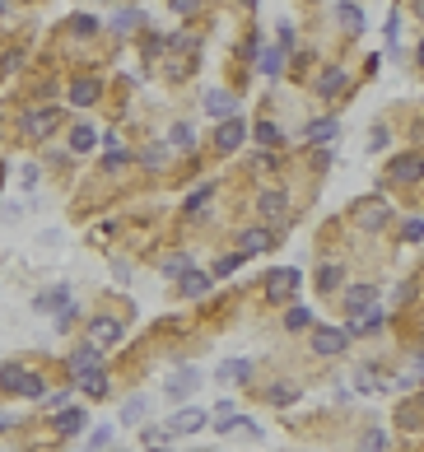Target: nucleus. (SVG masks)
<instances>
[{
	"mask_svg": "<svg viewBox=\"0 0 424 452\" xmlns=\"http://www.w3.org/2000/svg\"><path fill=\"white\" fill-rule=\"evenodd\" d=\"M0 382H5V392H24V396H47L42 378H38V373H28V369H19V364H5Z\"/></svg>",
	"mask_w": 424,
	"mask_h": 452,
	"instance_id": "obj_1",
	"label": "nucleus"
},
{
	"mask_svg": "<svg viewBox=\"0 0 424 452\" xmlns=\"http://www.w3.org/2000/svg\"><path fill=\"white\" fill-rule=\"evenodd\" d=\"M299 280H303V275L294 271V266H275V271L266 275V298H270V303H284V298L299 289Z\"/></svg>",
	"mask_w": 424,
	"mask_h": 452,
	"instance_id": "obj_2",
	"label": "nucleus"
},
{
	"mask_svg": "<svg viewBox=\"0 0 424 452\" xmlns=\"http://www.w3.org/2000/svg\"><path fill=\"white\" fill-rule=\"evenodd\" d=\"M247 140V122H243V117H224L220 126H215V150H220V154H234L238 145Z\"/></svg>",
	"mask_w": 424,
	"mask_h": 452,
	"instance_id": "obj_3",
	"label": "nucleus"
},
{
	"mask_svg": "<svg viewBox=\"0 0 424 452\" xmlns=\"http://www.w3.org/2000/svg\"><path fill=\"white\" fill-rule=\"evenodd\" d=\"M424 177V154H396L387 163V182H420Z\"/></svg>",
	"mask_w": 424,
	"mask_h": 452,
	"instance_id": "obj_4",
	"label": "nucleus"
},
{
	"mask_svg": "<svg viewBox=\"0 0 424 452\" xmlns=\"http://www.w3.org/2000/svg\"><path fill=\"white\" fill-rule=\"evenodd\" d=\"M56 122H61V112L42 108V112H33V117H24V136H28V140H47L51 131H56Z\"/></svg>",
	"mask_w": 424,
	"mask_h": 452,
	"instance_id": "obj_5",
	"label": "nucleus"
},
{
	"mask_svg": "<svg viewBox=\"0 0 424 452\" xmlns=\"http://www.w3.org/2000/svg\"><path fill=\"white\" fill-rule=\"evenodd\" d=\"M98 364H103V350H94V345H79L75 355H70V378H75V382H84L89 373H98Z\"/></svg>",
	"mask_w": 424,
	"mask_h": 452,
	"instance_id": "obj_6",
	"label": "nucleus"
},
{
	"mask_svg": "<svg viewBox=\"0 0 424 452\" xmlns=\"http://www.w3.org/2000/svg\"><path fill=\"white\" fill-rule=\"evenodd\" d=\"M122 341V322H112V317H94L89 322V345L94 350H108V345Z\"/></svg>",
	"mask_w": 424,
	"mask_h": 452,
	"instance_id": "obj_7",
	"label": "nucleus"
},
{
	"mask_svg": "<svg viewBox=\"0 0 424 452\" xmlns=\"http://www.w3.org/2000/svg\"><path fill=\"white\" fill-rule=\"evenodd\" d=\"M33 308H38V312H51V317H61V312L70 308V289H65V284H51V289H42V294L33 298Z\"/></svg>",
	"mask_w": 424,
	"mask_h": 452,
	"instance_id": "obj_8",
	"label": "nucleus"
},
{
	"mask_svg": "<svg viewBox=\"0 0 424 452\" xmlns=\"http://www.w3.org/2000/svg\"><path fill=\"white\" fill-rule=\"evenodd\" d=\"M256 210H261V219H270V224H280L284 215H289V196H284V191H261V196H256Z\"/></svg>",
	"mask_w": 424,
	"mask_h": 452,
	"instance_id": "obj_9",
	"label": "nucleus"
},
{
	"mask_svg": "<svg viewBox=\"0 0 424 452\" xmlns=\"http://www.w3.org/2000/svg\"><path fill=\"white\" fill-rule=\"evenodd\" d=\"M354 219H359L364 229H387L392 210H387V201H359L354 205Z\"/></svg>",
	"mask_w": 424,
	"mask_h": 452,
	"instance_id": "obj_10",
	"label": "nucleus"
},
{
	"mask_svg": "<svg viewBox=\"0 0 424 452\" xmlns=\"http://www.w3.org/2000/svg\"><path fill=\"white\" fill-rule=\"evenodd\" d=\"M345 331L341 327H317V341H313V350L317 355H341V350H345Z\"/></svg>",
	"mask_w": 424,
	"mask_h": 452,
	"instance_id": "obj_11",
	"label": "nucleus"
},
{
	"mask_svg": "<svg viewBox=\"0 0 424 452\" xmlns=\"http://www.w3.org/2000/svg\"><path fill=\"white\" fill-rule=\"evenodd\" d=\"M205 112H210V117H234L238 112V98L234 94H224V89H210V94H205Z\"/></svg>",
	"mask_w": 424,
	"mask_h": 452,
	"instance_id": "obj_12",
	"label": "nucleus"
},
{
	"mask_svg": "<svg viewBox=\"0 0 424 452\" xmlns=\"http://www.w3.org/2000/svg\"><path fill=\"white\" fill-rule=\"evenodd\" d=\"M345 70H341V65H331V70H322V75H317V94L322 98H336V94H345Z\"/></svg>",
	"mask_w": 424,
	"mask_h": 452,
	"instance_id": "obj_13",
	"label": "nucleus"
},
{
	"mask_svg": "<svg viewBox=\"0 0 424 452\" xmlns=\"http://www.w3.org/2000/svg\"><path fill=\"white\" fill-rule=\"evenodd\" d=\"M98 94H103V79H75V84H70V103H75V108H89Z\"/></svg>",
	"mask_w": 424,
	"mask_h": 452,
	"instance_id": "obj_14",
	"label": "nucleus"
},
{
	"mask_svg": "<svg viewBox=\"0 0 424 452\" xmlns=\"http://www.w3.org/2000/svg\"><path fill=\"white\" fill-rule=\"evenodd\" d=\"M373 284H359V289H350V294H345V308L350 312H354V317H364V312H373L377 308V303H373Z\"/></svg>",
	"mask_w": 424,
	"mask_h": 452,
	"instance_id": "obj_15",
	"label": "nucleus"
},
{
	"mask_svg": "<svg viewBox=\"0 0 424 452\" xmlns=\"http://www.w3.org/2000/svg\"><path fill=\"white\" fill-rule=\"evenodd\" d=\"M196 429H205V410L187 405V410H177L173 415V434H196Z\"/></svg>",
	"mask_w": 424,
	"mask_h": 452,
	"instance_id": "obj_16",
	"label": "nucleus"
},
{
	"mask_svg": "<svg viewBox=\"0 0 424 452\" xmlns=\"http://www.w3.org/2000/svg\"><path fill=\"white\" fill-rule=\"evenodd\" d=\"M94 145H98V131H94V126H84V122H79L75 131H70V154H89Z\"/></svg>",
	"mask_w": 424,
	"mask_h": 452,
	"instance_id": "obj_17",
	"label": "nucleus"
},
{
	"mask_svg": "<svg viewBox=\"0 0 424 452\" xmlns=\"http://www.w3.org/2000/svg\"><path fill=\"white\" fill-rule=\"evenodd\" d=\"M210 201H215V182H201V187H196L187 201H182V215H196V210H205Z\"/></svg>",
	"mask_w": 424,
	"mask_h": 452,
	"instance_id": "obj_18",
	"label": "nucleus"
},
{
	"mask_svg": "<svg viewBox=\"0 0 424 452\" xmlns=\"http://www.w3.org/2000/svg\"><path fill=\"white\" fill-rule=\"evenodd\" d=\"M196 387H201V378L191 373V369H187V373H177V378H168V396H173V401H182V396H191Z\"/></svg>",
	"mask_w": 424,
	"mask_h": 452,
	"instance_id": "obj_19",
	"label": "nucleus"
},
{
	"mask_svg": "<svg viewBox=\"0 0 424 452\" xmlns=\"http://www.w3.org/2000/svg\"><path fill=\"white\" fill-rule=\"evenodd\" d=\"M210 284H215V280H210L205 271H187V275H182V298H201Z\"/></svg>",
	"mask_w": 424,
	"mask_h": 452,
	"instance_id": "obj_20",
	"label": "nucleus"
},
{
	"mask_svg": "<svg viewBox=\"0 0 424 452\" xmlns=\"http://www.w3.org/2000/svg\"><path fill=\"white\" fill-rule=\"evenodd\" d=\"M247 373H252V359H229V364H220L215 378H224V382H247Z\"/></svg>",
	"mask_w": 424,
	"mask_h": 452,
	"instance_id": "obj_21",
	"label": "nucleus"
},
{
	"mask_svg": "<svg viewBox=\"0 0 424 452\" xmlns=\"http://www.w3.org/2000/svg\"><path fill=\"white\" fill-rule=\"evenodd\" d=\"M56 429H61L65 438H75L79 429H84V410H75V405H65L61 415H56Z\"/></svg>",
	"mask_w": 424,
	"mask_h": 452,
	"instance_id": "obj_22",
	"label": "nucleus"
},
{
	"mask_svg": "<svg viewBox=\"0 0 424 452\" xmlns=\"http://www.w3.org/2000/svg\"><path fill=\"white\" fill-rule=\"evenodd\" d=\"M336 15H341V24H345L350 33H364V10L354 5V0H341V5H336Z\"/></svg>",
	"mask_w": 424,
	"mask_h": 452,
	"instance_id": "obj_23",
	"label": "nucleus"
},
{
	"mask_svg": "<svg viewBox=\"0 0 424 452\" xmlns=\"http://www.w3.org/2000/svg\"><path fill=\"white\" fill-rule=\"evenodd\" d=\"M243 261H247L243 252H229V257H220V261L210 266V280H224V275H234V271H238Z\"/></svg>",
	"mask_w": 424,
	"mask_h": 452,
	"instance_id": "obj_24",
	"label": "nucleus"
},
{
	"mask_svg": "<svg viewBox=\"0 0 424 452\" xmlns=\"http://www.w3.org/2000/svg\"><path fill=\"white\" fill-rule=\"evenodd\" d=\"M266 248H270V234H261V229H247V234H243V257L266 252Z\"/></svg>",
	"mask_w": 424,
	"mask_h": 452,
	"instance_id": "obj_25",
	"label": "nucleus"
},
{
	"mask_svg": "<svg viewBox=\"0 0 424 452\" xmlns=\"http://www.w3.org/2000/svg\"><path fill=\"white\" fill-rule=\"evenodd\" d=\"M168 140H173V145H177V150H191V145H196V131H191V126H187V122H177V126H173V131H168Z\"/></svg>",
	"mask_w": 424,
	"mask_h": 452,
	"instance_id": "obj_26",
	"label": "nucleus"
},
{
	"mask_svg": "<svg viewBox=\"0 0 424 452\" xmlns=\"http://www.w3.org/2000/svg\"><path fill=\"white\" fill-rule=\"evenodd\" d=\"M341 275H345L341 266H322V271H317V289H322V294H327V289H336V284H341Z\"/></svg>",
	"mask_w": 424,
	"mask_h": 452,
	"instance_id": "obj_27",
	"label": "nucleus"
},
{
	"mask_svg": "<svg viewBox=\"0 0 424 452\" xmlns=\"http://www.w3.org/2000/svg\"><path fill=\"white\" fill-rule=\"evenodd\" d=\"M256 140L266 145V150H275V145H280V126L275 122H256Z\"/></svg>",
	"mask_w": 424,
	"mask_h": 452,
	"instance_id": "obj_28",
	"label": "nucleus"
},
{
	"mask_svg": "<svg viewBox=\"0 0 424 452\" xmlns=\"http://www.w3.org/2000/svg\"><path fill=\"white\" fill-rule=\"evenodd\" d=\"M187 271H191V257H187V252H177V257H168V261H163V275H173V280H177V275H187Z\"/></svg>",
	"mask_w": 424,
	"mask_h": 452,
	"instance_id": "obj_29",
	"label": "nucleus"
},
{
	"mask_svg": "<svg viewBox=\"0 0 424 452\" xmlns=\"http://www.w3.org/2000/svg\"><path fill=\"white\" fill-rule=\"evenodd\" d=\"M122 420L126 424H140L145 420V396H131V401L122 405Z\"/></svg>",
	"mask_w": 424,
	"mask_h": 452,
	"instance_id": "obj_30",
	"label": "nucleus"
},
{
	"mask_svg": "<svg viewBox=\"0 0 424 452\" xmlns=\"http://www.w3.org/2000/svg\"><path fill=\"white\" fill-rule=\"evenodd\" d=\"M70 33H75V38H94V33H98V19L75 15V19H70Z\"/></svg>",
	"mask_w": 424,
	"mask_h": 452,
	"instance_id": "obj_31",
	"label": "nucleus"
},
{
	"mask_svg": "<svg viewBox=\"0 0 424 452\" xmlns=\"http://www.w3.org/2000/svg\"><path fill=\"white\" fill-rule=\"evenodd\" d=\"M308 140H336V122H331V117L327 122H313L308 126Z\"/></svg>",
	"mask_w": 424,
	"mask_h": 452,
	"instance_id": "obj_32",
	"label": "nucleus"
},
{
	"mask_svg": "<svg viewBox=\"0 0 424 452\" xmlns=\"http://www.w3.org/2000/svg\"><path fill=\"white\" fill-rule=\"evenodd\" d=\"M280 56H284L280 47H275V51H261V75H270V79L280 75Z\"/></svg>",
	"mask_w": 424,
	"mask_h": 452,
	"instance_id": "obj_33",
	"label": "nucleus"
},
{
	"mask_svg": "<svg viewBox=\"0 0 424 452\" xmlns=\"http://www.w3.org/2000/svg\"><path fill=\"white\" fill-rule=\"evenodd\" d=\"M79 387L89 392V396H103V392H108V378H103V369H98V373H89L84 382H79Z\"/></svg>",
	"mask_w": 424,
	"mask_h": 452,
	"instance_id": "obj_34",
	"label": "nucleus"
},
{
	"mask_svg": "<svg viewBox=\"0 0 424 452\" xmlns=\"http://www.w3.org/2000/svg\"><path fill=\"white\" fill-rule=\"evenodd\" d=\"M401 238H406V243H424V219H406V224H401Z\"/></svg>",
	"mask_w": 424,
	"mask_h": 452,
	"instance_id": "obj_35",
	"label": "nucleus"
},
{
	"mask_svg": "<svg viewBox=\"0 0 424 452\" xmlns=\"http://www.w3.org/2000/svg\"><path fill=\"white\" fill-rule=\"evenodd\" d=\"M145 163H149V168H163V159H168V150H163V145H149V150H145Z\"/></svg>",
	"mask_w": 424,
	"mask_h": 452,
	"instance_id": "obj_36",
	"label": "nucleus"
},
{
	"mask_svg": "<svg viewBox=\"0 0 424 452\" xmlns=\"http://www.w3.org/2000/svg\"><path fill=\"white\" fill-rule=\"evenodd\" d=\"M308 322H313V312L308 308H289V331H303Z\"/></svg>",
	"mask_w": 424,
	"mask_h": 452,
	"instance_id": "obj_37",
	"label": "nucleus"
},
{
	"mask_svg": "<svg viewBox=\"0 0 424 452\" xmlns=\"http://www.w3.org/2000/svg\"><path fill=\"white\" fill-rule=\"evenodd\" d=\"M126 163H131V154H126V150H112L108 159H103V168L108 172H117V168H126Z\"/></svg>",
	"mask_w": 424,
	"mask_h": 452,
	"instance_id": "obj_38",
	"label": "nucleus"
},
{
	"mask_svg": "<svg viewBox=\"0 0 424 452\" xmlns=\"http://www.w3.org/2000/svg\"><path fill=\"white\" fill-rule=\"evenodd\" d=\"M275 33H280V51L294 47V24H289V19H280V29H275Z\"/></svg>",
	"mask_w": 424,
	"mask_h": 452,
	"instance_id": "obj_39",
	"label": "nucleus"
},
{
	"mask_svg": "<svg viewBox=\"0 0 424 452\" xmlns=\"http://www.w3.org/2000/svg\"><path fill=\"white\" fill-rule=\"evenodd\" d=\"M112 24H117V29H136V24H140V10H122Z\"/></svg>",
	"mask_w": 424,
	"mask_h": 452,
	"instance_id": "obj_40",
	"label": "nucleus"
},
{
	"mask_svg": "<svg viewBox=\"0 0 424 452\" xmlns=\"http://www.w3.org/2000/svg\"><path fill=\"white\" fill-rule=\"evenodd\" d=\"M89 443H94V448H108V443H112V429H108V424H103V429H94V434H89Z\"/></svg>",
	"mask_w": 424,
	"mask_h": 452,
	"instance_id": "obj_41",
	"label": "nucleus"
},
{
	"mask_svg": "<svg viewBox=\"0 0 424 452\" xmlns=\"http://www.w3.org/2000/svg\"><path fill=\"white\" fill-rule=\"evenodd\" d=\"M19 182L33 187V182H38V163H24V168H19Z\"/></svg>",
	"mask_w": 424,
	"mask_h": 452,
	"instance_id": "obj_42",
	"label": "nucleus"
},
{
	"mask_svg": "<svg viewBox=\"0 0 424 452\" xmlns=\"http://www.w3.org/2000/svg\"><path fill=\"white\" fill-rule=\"evenodd\" d=\"M215 429H220V434H229V429H243V415H224Z\"/></svg>",
	"mask_w": 424,
	"mask_h": 452,
	"instance_id": "obj_43",
	"label": "nucleus"
},
{
	"mask_svg": "<svg viewBox=\"0 0 424 452\" xmlns=\"http://www.w3.org/2000/svg\"><path fill=\"white\" fill-rule=\"evenodd\" d=\"M382 443H387V438H382V434H377V429H373V434L364 438V452H382Z\"/></svg>",
	"mask_w": 424,
	"mask_h": 452,
	"instance_id": "obj_44",
	"label": "nucleus"
},
{
	"mask_svg": "<svg viewBox=\"0 0 424 452\" xmlns=\"http://www.w3.org/2000/svg\"><path fill=\"white\" fill-rule=\"evenodd\" d=\"M289 396H294V387H270V401H275V405H284Z\"/></svg>",
	"mask_w": 424,
	"mask_h": 452,
	"instance_id": "obj_45",
	"label": "nucleus"
},
{
	"mask_svg": "<svg viewBox=\"0 0 424 452\" xmlns=\"http://www.w3.org/2000/svg\"><path fill=\"white\" fill-rule=\"evenodd\" d=\"M382 145H387V131H382V126H377L373 136H368V150H382Z\"/></svg>",
	"mask_w": 424,
	"mask_h": 452,
	"instance_id": "obj_46",
	"label": "nucleus"
},
{
	"mask_svg": "<svg viewBox=\"0 0 424 452\" xmlns=\"http://www.w3.org/2000/svg\"><path fill=\"white\" fill-rule=\"evenodd\" d=\"M196 5H201V0H173V10H177V15H191Z\"/></svg>",
	"mask_w": 424,
	"mask_h": 452,
	"instance_id": "obj_47",
	"label": "nucleus"
},
{
	"mask_svg": "<svg viewBox=\"0 0 424 452\" xmlns=\"http://www.w3.org/2000/svg\"><path fill=\"white\" fill-rule=\"evenodd\" d=\"M415 61H420V65H424V42H420V51H415Z\"/></svg>",
	"mask_w": 424,
	"mask_h": 452,
	"instance_id": "obj_48",
	"label": "nucleus"
},
{
	"mask_svg": "<svg viewBox=\"0 0 424 452\" xmlns=\"http://www.w3.org/2000/svg\"><path fill=\"white\" fill-rule=\"evenodd\" d=\"M243 5H256V0H243Z\"/></svg>",
	"mask_w": 424,
	"mask_h": 452,
	"instance_id": "obj_49",
	"label": "nucleus"
},
{
	"mask_svg": "<svg viewBox=\"0 0 424 452\" xmlns=\"http://www.w3.org/2000/svg\"><path fill=\"white\" fill-rule=\"evenodd\" d=\"M0 10H5V0H0Z\"/></svg>",
	"mask_w": 424,
	"mask_h": 452,
	"instance_id": "obj_50",
	"label": "nucleus"
},
{
	"mask_svg": "<svg viewBox=\"0 0 424 452\" xmlns=\"http://www.w3.org/2000/svg\"><path fill=\"white\" fill-rule=\"evenodd\" d=\"M154 452H158V448H154Z\"/></svg>",
	"mask_w": 424,
	"mask_h": 452,
	"instance_id": "obj_51",
	"label": "nucleus"
}]
</instances>
